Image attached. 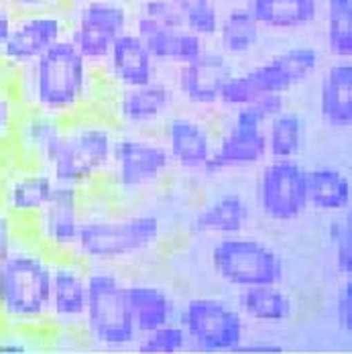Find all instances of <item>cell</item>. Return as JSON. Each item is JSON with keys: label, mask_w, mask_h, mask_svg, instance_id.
Returning a JSON list of instances; mask_svg holds the SVG:
<instances>
[{"label": "cell", "mask_w": 352, "mask_h": 354, "mask_svg": "<svg viewBox=\"0 0 352 354\" xmlns=\"http://www.w3.org/2000/svg\"><path fill=\"white\" fill-rule=\"evenodd\" d=\"M102 82V73L77 53L68 37L12 73L15 92L23 108L64 120L94 110Z\"/></svg>", "instance_id": "obj_1"}, {"label": "cell", "mask_w": 352, "mask_h": 354, "mask_svg": "<svg viewBox=\"0 0 352 354\" xmlns=\"http://www.w3.org/2000/svg\"><path fill=\"white\" fill-rule=\"evenodd\" d=\"M53 254L29 234L0 261V324L8 328L49 330Z\"/></svg>", "instance_id": "obj_2"}, {"label": "cell", "mask_w": 352, "mask_h": 354, "mask_svg": "<svg viewBox=\"0 0 352 354\" xmlns=\"http://www.w3.org/2000/svg\"><path fill=\"white\" fill-rule=\"evenodd\" d=\"M118 133L120 129L110 114L88 110L68 118L47 171L57 183H70L90 192L108 176Z\"/></svg>", "instance_id": "obj_3"}, {"label": "cell", "mask_w": 352, "mask_h": 354, "mask_svg": "<svg viewBox=\"0 0 352 354\" xmlns=\"http://www.w3.org/2000/svg\"><path fill=\"white\" fill-rule=\"evenodd\" d=\"M163 220L153 212L92 216L86 208L71 254L88 265H118L153 252L163 243Z\"/></svg>", "instance_id": "obj_4"}, {"label": "cell", "mask_w": 352, "mask_h": 354, "mask_svg": "<svg viewBox=\"0 0 352 354\" xmlns=\"http://www.w3.org/2000/svg\"><path fill=\"white\" fill-rule=\"evenodd\" d=\"M139 332L124 295V277L108 265L88 267V306L82 340L92 351H131Z\"/></svg>", "instance_id": "obj_5"}, {"label": "cell", "mask_w": 352, "mask_h": 354, "mask_svg": "<svg viewBox=\"0 0 352 354\" xmlns=\"http://www.w3.org/2000/svg\"><path fill=\"white\" fill-rule=\"evenodd\" d=\"M319 64L322 55L316 47H289L271 59L252 66L250 70L234 71L222 88L220 104L226 108H239L261 96L285 94L314 75Z\"/></svg>", "instance_id": "obj_6"}, {"label": "cell", "mask_w": 352, "mask_h": 354, "mask_svg": "<svg viewBox=\"0 0 352 354\" xmlns=\"http://www.w3.org/2000/svg\"><path fill=\"white\" fill-rule=\"evenodd\" d=\"M66 15L71 45L100 71L114 41L133 31L137 4L133 0H68Z\"/></svg>", "instance_id": "obj_7"}, {"label": "cell", "mask_w": 352, "mask_h": 354, "mask_svg": "<svg viewBox=\"0 0 352 354\" xmlns=\"http://www.w3.org/2000/svg\"><path fill=\"white\" fill-rule=\"evenodd\" d=\"M177 322L187 334L192 353H237L247 340V318L237 304L216 295H196L185 299L179 306Z\"/></svg>", "instance_id": "obj_8"}, {"label": "cell", "mask_w": 352, "mask_h": 354, "mask_svg": "<svg viewBox=\"0 0 352 354\" xmlns=\"http://www.w3.org/2000/svg\"><path fill=\"white\" fill-rule=\"evenodd\" d=\"M210 265L222 283L237 289L283 283L285 279L281 254L269 243L245 234L220 236L210 250Z\"/></svg>", "instance_id": "obj_9"}, {"label": "cell", "mask_w": 352, "mask_h": 354, "mask_svg": "<svg viewBox=\"0 0 352 354\" xmlns=\"http://www.w3.org/2000/svg\"><path fill=\"white\" fill-rule=\"evenodd\" d=\"M172 157L161 137L149 133L120 131L114 149L106 183L120 194H139L161 183L172 171Z\"/></svg>", "instance_id": "obj_10"}, {"label": "cell", "mask_w": 352, "mask_h": 354, "mask_svg": "<svg viewBox=\"0 0 352 354\" xmlns=\"http://www.w3.org/2000/svg\"><path fill=\"white\" fill-rule=\"evenodd\" d=\"M86 196L88 189L84 187L55 183L43 210L29 222V234L53 257L71 254L86 218Z\"/></svg>", "instance_id": "obj_11"}, {"label": "cell", "mask_w": 352, "mask_h": 354, "mask_svg": "<svg viewBox=\"0 0 352 354\" xmlns=\"http://www.w3.org/2000/svg\"><path fill=\"white\" fill-rule=\"evenodd\" d=\"M68 29L70 23L66 8L19 12L10 35L0 49V66L15 73L66 39Z\"/></svg>", "instance_id": "obj_12"}, {"label": "cell", "mask_w": 352, "mask_h": 354, "mask_svg": "<svg viewBox=\"0 0 352 354\" xmlns=\"http://www.w3.org/2000/svg\"><path fill=\"white\" fill-rule=\"evenodd\" d=\"M259 212L273 222H293L308 212L306 167L297 159H267L257 181Z\"/></svg>", "instance_id": "obj_13"}, {"label": "cell", "mask_w": 352, "mask_h": 354, "mask_svg": "<svg viewBox=\"0 0 352 354\" xmlns=\"http://www.w3.org/2000/svg\"><path fill=\"white\" fill-rule=\"evenodd\" d=\"M88 267L90 265L75 254L53 257L49 299L51 332L82 336L88 306Z\"/></svg>", "instance_id": "obj_14"}, {"label": "cell", "mask_w": 352, "mask_h": 354, "mask_svg": "<svg viewBox=\"0 0 352 354\" xmlns=\"http://www.w3.org/2000/svg\"><path fill=\"white\" fill-rule=\"evenodd\" d=\"M176 98L172 84L159 77L145 86L116 90L110 118L120 131L149 133L155 127H163V122L172 116Z\"/></svg>", "instance_id": "obj_15"}, {"label": "cell", "mask_w": 352, "mask_h": 354, "mask_svg": "<svg viewBox=\"0 0 352 354\" xmlns=\"http://www.w3.org/2000/svg\"><path fill=\"white\" fill-rule=\"evenodd\" d=\"M234 64L220 49H204L189 64L177 66L176 94L189 106L210 108L220 104L224 84L232 77Z\"/></svg>", "instance_id": "obj_16"}, {"label": "cell", "mask_w": 352, "mask_h": 354, "mask_svg": "<svg viewBox=\"0 0 352 354\" xmlns=\"http://www.w3.org/2000/svg\"><path fill=\"white\" fill-rule=\"evenodd\" d=\"M161 141L172 157L174 167L189 174H202L216 145L210 124L185 112L172 114L163 122Z\"/></svg>", "instance_id": "obj_17"}, {"label": "cell", "mask_w": 352, "mask_h": 354, "mask_svg": "<svg viewBox=\"0 0 352 354\" xmlns=\"http://www.w3.org/2000/svg\"><path fill=\"white\" fill-rule=\"evenodd\" d=\"M55 183L57 181L45 167L21 163L12 171L0 176V206L23 226H29L51 198Z\"/></svg>", "instance_id": "obj_18"}, {"label": "cell", "mask_w": 352, "mask_h": 354, "mask_svg": "<svg viewBox=\"0 0 352 354\" xmlns=\"http://www.w3.org/2000/svg\"><path fill=\"white\" fill-rule=\"evenodd\" d=\"M102 80L110 82L116 90L145 86L159 77V64L153 59L135 31L120 35L102 66Z\"/></svg>", "instance_id": "obj_19"}, {"label": "cell", "mask_w": 352, "mask_h": 354, "mask_svg": "<svg viewBox=\"0 0 352 354\" xmlns=\"http://www.w3.org/2000/svg\"><path fill=\"white\" fill-rule=\"evenodd\" d=\"M64 131H66L64 118L23 108L12 133V142L17 145L21 163L47 169L62 142Z\"/></svg>", "instance_id": "obj_20"}, {"label": "cell", "mask_w": 352, "mask_h": 354, "mask_svg": "<svg viewBox=\"0 0 352 354\" xmlns=\"http://www.w3.org/2000/svg\"><path fill=\"white\" fill-rule=\"evenodd\" d=\"M267 159L269 155H267V141L263 131L228 124L214 145V153L206 161L202 174L210 177L220 176L224 171L261 165Z\"/></svg>", "instance_id": "obj_21"}, {"label": "cell", "mask_w": 352, "mask_h": 354, "mask_svg": "<svg viewBox=\"0 0 352 354\" xmlns=\"http://www.w3.org/2000/svg\"><path fill=\"white\" fill-rule=\"evenodd\" d=\"M133 31L139 35L157 64H169L176 68L189 64L208 47V41L187 29L165 27L142 15L135 17Z\"/></svg>", "instance_id": "obj_22"}, {"label": "cell", "mask_w": 352, "mask_h": 354, "mask_svg": "<svg viewBox=\"0 0 352 354\" xmlns=\"http://www.w3.org/2000/svg\"><path fill=\"white\" fill-rule=\"evenodd\" d=\"M124 295L139 334L177 319L179 304L163 285L145 279H124Z\"/></svg>", "instance_id": "obj_23"}, {"label": "cell", "mask_w": 352, "mask_h": 354, "mask_svg": "<svg viewBox=\"0 0 352 354\" xmlns=\"http://www.w3.org/2000/svg\"><path fill=\"white\" fill-rule=\"evenodd\" d=\"M317 108L324 124L336 131L352 127V64L351 59H334L319 82Z\"/></svg>", "instance_id": "obj_24"}, {"label": "cell", "mask_w": 352, "mask_h": 354, "mask_svg": "<svg viewBox=\"0 0 352 354\" xmlns=\"http://www.w3.org/2000/svg\"><path fill=\"white\" fill-rule=\"evenodd\" d=\"M252 218L248 200L239 192H226L200 208L192 220V230L206 236L243 234Z\"/></svg>", "instance_id": "obj_25"}, {"label": "cell", "mask_w": 352, "mask_h": 354, "mask_svg": "<svg viewBox=\"0 0 352 354\" xmlns=\"http://www.w3.org/2000/svg\"><path fill=\"white\" fill-rule=\"evenodd\" d=\"M234 304L247 322L257 324H283L293 318L297 310L293 295L281 283L245 287Z\"/></svg>", "instance_id": "obj_26"}, {"label": "cell", "mask_w": 352, "mask_h": 354, "mask_svg": "<svg viewBox=\"0 0 352 354\" xmlns=\"http://www.w3.org/2000/svg\"><path fill=\"white\" fill-rule=\"evenodd\" d=\"M306 202L308 208L324 214H342L351 210V177L334 167L306 169Z\"/></svg>", "instance_id": "obj_27"}, {"label": "cell", "mask_w": 352, "mask_h": 354, "mask_svg": "<svg viewBox=\"0 0 352 354\" xmlns=\"http://www.w3.org/2000/svg\"><path fill=\"white\" fill-rule=\"evenodd\" d=\"M247 8L261 25L271 31H295L319 19V0H248Z\"/></svg>", "instance_id": "obj_28"}, {"label": "cell", "mask_w": 352, "mask_h": 354, "mask_svg": "<svg viewBox=\"0 0 352 354\" xmlns=\"http://www.w3.org/2000/svg\"><path fill=\"white\" fill-rule=\"evenodd\" d=\"M261 35L263 29L252 17V12L247 6H237L228 10L224 17H220L216 39H218V49L232 59V57L248 55L259 45Z\"/></svg>", "instance_id": "obj_29"}, {"label": "cell", "mask_w": 352, "mask_h": 354, "mask_svg": "<svg viewBox=\"0 0 352 354\" xmlns=\"http://www.w3.org/2000/svg\"><path fill=\"white\" fill-rule=\"evenodd\" d=\"M269 159H297L306 142V122L297 110L285 108L263 129Z\"/></svg>", "instance_id": "obj_30"}, {"label": "cell", "mask_w": 352, "mask_h": 354, "mask_svg": "<svg viewBox=\"0 0 352 354\" xmlns=\"http://www.w3.org/2000/svg\"><path fill=\"white\" fill-rule=\"evenodd\" d=\"M326 49L334 59L352 57V0H326Z\"/></svg>", "instance_id": "obj_31"}, {"label": "cell", "mask_w": 352, "mask_h": 354, "mask_svg": "<svg viewBox=\"0 0 352 354\" xmlns=\"http://www.w3.org/2000/svg\"><path fill=\"white\" fill-rule=\"evenodd\" d=\"M133 351L141 354H179L189 351V340L183 326L176 319L149 332H141L133 344Z\"/></svg>", "instance_id": "obj_32"}, {"label": "cell", "mask_w": 352, "mask_h": 354, "mask_svg": "<svg viewBox=\"0 0 352 354\" xmlns=\"http://www.w3.org/2000/svg\"><path fill=\"white\" fill-rule=\"evenodd\" d=\"M287 108L285 94H269V96H261L252 102H247L243 106L232 108V118L230 124L241 127V129H254V131H263L267 127V122L277 116L281 110Z\"/></svg>", "instance_id": "obj_33"}, {"label": "cell", "mask_w": 352, "mask_h": 354, "mask_svg": "<svg viewBox=\"0 0 352 354\" xmlns=\"http://www.w3.org/2000/svg\"><path fill=\"white\" fill-rule=\"evenodd\" d=\"M328 241L334 248L336 269L342 277L352 275V218L351 212L334 214L328 224Z\"/></svg>", "instance_id": "obj_34"}, {"label": "cell", "mask_w": 352, "mask_h": 354, "mask_svg": "<svg viewBox=\"0 0 352 354\" xmlns=\"http://www.w3.org/2000/svg\"><path fill=\"white\" fill-rule=\"evenodd\" d=\"M220 17L222 15L214 0H202L183 10V29L202 37L204 41H210L218 33Z\"/></svg>", "instance_id": "obj_35"}, {"label": "cell", "mask_w": 352, "mask_h": 354, "mask_svg": "<svg viewBox=\"0 0 352 354\" xmlns=\"http://www.w3.org/2000/svg\"><path fill=\"white\" fill-rule=\"evenodd\" d=\"M21 112H23V104L15 92L12 77L6 84L0 80V145L12 141V133Z\"/></svg>", "instance_id": "obj_36"}, {"label": "cell", "mask_w": 352, "mask_h": 354, "mask_svg": "<svg viewBox=\"0 0 352 354\" xmlns=\"http://www.w3.org/2000/svg\"><path fill=\"white\" fill-rule=\"evenodd\" d=\"M0 353H41L43 348L39 346L45 340H37V334L41 330H25V328H8L0 326Z\"/></svg>", "instance_id": "obj_37"}, {"label": "cell", "mask_w": 352, "mask_h": 354, "mask_svg": "<svg viewBox=\"0 0 352 354\" xmlns=\"http://www.w3.org/2000/svg\"><path fill=\"white\" fill-rule=\"evenodd\" d=\"M137 15H142L159 25L183 29V12L174 0H145L137 4Z\"/></svg>", "instance_id": "obj_38"}, {"label": "cell", "mask_w": 352, "mask_h": 354, "mask_svg": "<svg viewBox=\"0 0 352 354\" xmlns=\"http://www.w3.org/2000/svg\"><path fill=\"white\" fill-rule=\"evenodd\" d=\"M23 230H25V226L0 206V261H4L8 257V252L17 245Z\"/></svg>", "instance_id": "obj_39"}, {"label": "cell", "mask_w": 352, "mask_h": 354, "mask_svg": "<svg viewBox=\"0 0 352 354\" xmlns=\"http://www.w3.org/2000/svg\"><path fill=\"white\" fill-rule=\"evenodd\" d=\"M334 314L338 328L346 334L352 332V283L351 277H344L336 291V301H334Z\"/></svg>", "instance_id": "obj_40"}, {"label": "cell", "mask_w": 352, "mask_h": 354, "mask_svg": "<svg viewBox=\"0 0 352 354\" xmlns=\"http://www.w3.org/2000/svg\"><path fill=\"white\" fill-rule=\"evenodd\" d=\"M10 6L17 15L19 12H33V10H51V8H66L68 0H2Z\"/></svg>", "instance_id": "obj_41"}, {"label": "cell", "mask_w": 352, "mask_h": 354, "mask_svg": "<svg viewBox=\"0 0 352 354\" xmlns=\"http://www.w3.org/2000/svg\"><path fill=\"white\" fill-rule=\"evenodd\" d=\"M237 353H248V354H281L285 353V346L275 342V340H269V338H257V340H245Z\"/></svg>", "instance_id": "obj_42"}, {"label": "cell", "mask_w": 352, "mask_h": 354, "mask_svg": "<svg viewBox=\"0 0 352 354\" xmlns=\"http://www.w3.org/2000/svg\"><path fill=\"white\" fill-rule=\"evenodd\" d=\"M15 19H17V12L0 0V49H2V45L6 43V39L10 35Z\"/></svg>", "instance_id": "obj_43"}, {"label": "cell", "mask_w": 352, "mask_h": 354, "mask_svg": "<svg viewBox=\"0 0 352 354\" xmlns=\"http://www.w3.org/2000/svg\"><path fill=\"white\" fill-rule=\"evenodd\" d=\"M174 2L181 8V12H183V10H187L189 6H194V4H198V2H202V0H174Z\"/></svg>", "instance_id": "obj_44"}, {"label": "cell", "mask_w": 352, "mask_h": 354, "mask_svg": "<svg viewBox=\"0 0 352 354\" xmlns=\"http://www.w3.org/2000/svg\"><path fill=\"white\" fill-rule=\"evenodd\" d=\"M133 2H135V4H139V2H145V0H133Z\"/></svg>", "instance_id": "obj_45"}]
</instances>
